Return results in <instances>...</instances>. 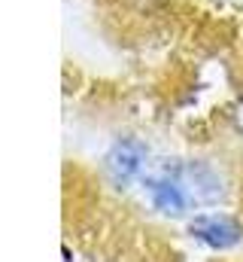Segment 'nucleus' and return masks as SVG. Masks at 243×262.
Instances as JSON below:
<instances>
[{"label":"nucleus","instance_id":"obj_1","mask_svg":"<svg viewBox=\"0 0 243 262\" xmlns=\"http://www.w3.org/2000/svg\"><path fill=\"white\" fill-rule=\"evenodd\" d=\"M164 171L180 183L185 198L195 204H213L222 195V180L216 177L213 168H207L201 162H180V165H171Z\"/></svg>","mask_w":243,"mask_h":262},{"label":"nucleus","instance_id":"obj_2","mask_svg":"<svg viewBox=\"0 0 243 262\" xmlns=\"http://www.w3.org/2000/svg\"><path fill=\"white\" fill-rule=\"evenodd\" d=\"M188 235L213 250H231L243 241V226L228 213H201L188 223Z\"/></svg>","mask_w":243,"mask_h":262},{"label":"nucleus","instance_id":"obj_3","mask_svg":"<svg viewBox=\"0 0 243 262\" xmlns=\"http://www.w3.org/2000/svg\"><path fill=\"white\" fill-rule=\"evenodd\" d=\"M146 143H140L137 137H121L113 143V149L107 152V174L116 186H128L131 180H137L146 168Z\"/></svg>","mask_w":243,"mask_h":262},{"label":"nucleus","instance_id":"obj_4","mask_svg":"<svg viewBox=\"0 0 243 262\" xmlns=\"http://www.w3.org/2000/svg\"><path fill=\"white\" fill-rule=\"evenodd\" d=\"M143 189H146V195L152 201V207L161 210V213H167V216H180L182 210L188 207V198L182 192V186L167 174V171H161V174H155V177H146Z\"/></svg>","mask_w":243,"mask_h":262},{"label":"nucleus","instance_id":"obj_5","mask_svg":"<svg viewBox=\"0 0 243 262\" xmlns=\"http://www.w3.org/2000/svg\"><path fill=\"white\" fill-rule=\"evenodd\" d=\"M234 128L243 131V101L237 104V110H234Z\"/></svg>","mask_w":243,"mask_h":262}]
</instances>
